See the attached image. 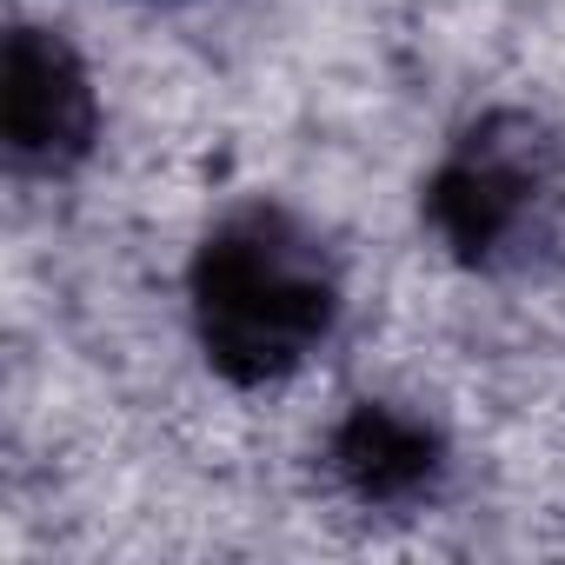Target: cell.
<instances>
[{"instance_id": "6da1fadb", "label": "cell", "mask_w": 565, "mask_h": 565, "mask_svg": "<svg viewBox=\"0 0 565 565\" xmlns=\"http://www.w3.org/2000/svg\"><path fill=\"white\" fill-rule=\"evenodd\" d=\"M333 307L340 287L327 253L279 213H239L200 246L193 313L206 353L233 380H273L300 366L327 340Z\"/></svg>"}, {"instance_id": "7a4b0ae2", "label": "cell", "mask_w": 565, "mask_h": 565, "mask_svg": "<svg viewBox=\"0 0 565 565\" xmlns=\"http://www.w3.org/2000/svg\"><path fill=\"white\" fill-rule=\"evenodd\" d=\"M545 213H552V167L525 127L472 134L433 180V226L446 233V246L486 266L525 253V239L545 233Z\"/></svg>"}, {"instance_id": "3957f363", "label": "cell", "mask_w": 565, "mask_h": 565, "mask_svg": "<svg viewBox=\"0 0 565 565\" xmlns=\"http://www.w3.org/2000/svg\"><path fill=\"white\" fill-rule=\"evenodd\" d=\"M100 134V94L87 61L54 28H14L8 41V87H0V140L14 173H67L94 153Z\"/></svg>"}]
</instances>
